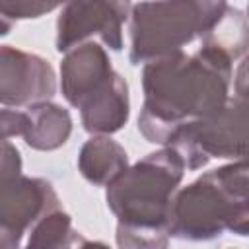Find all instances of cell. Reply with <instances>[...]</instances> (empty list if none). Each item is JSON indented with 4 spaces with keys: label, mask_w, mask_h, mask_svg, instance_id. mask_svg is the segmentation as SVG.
Listing matches in <instances>:
<instances>
[{
    "label": "cell",
    "mask_w": 249,
    "mask_h": 249,
    "mask_svg": "<svg viewBox=\"0 0 249 249\" xmlns=\"http://www.w3.org/2000/svg\"><path fill=\"white\" fill-rule=\"evenodd\" d=\"M56 93V76L49 60L39 54L0 45V103L29 107L49 101Z\"/></svg>",
    "instance_id": "52a82bcc"
},
{
    "label": "cell",
    "mask_w": 249,
    "mask_h": 249,
    "mask_svg": "<svg viewBox=\"0 0 249 249\" xmlns=\"http://www.w3.org/2000/svg\"><path fill=\"white\" fill-rule=\"evenodd\" d=\"M187 169L204 167L212 158L245 160L247 156V95L228 99L214 115L183 124L167 140Z\"/></svg>",
    "instance_id": "5b68a950"
},
{
    "label": "cell",
    "mask_w": 249,
    "mask_h": 249,
    "mask_svg": "<svg viewBox=\"0 0 249 249\" xmlns=\"http://www.w3.org/2000/svg\"><path fill=\"white\" fill-rule=\"evenodd\" d=\"M119 249H167L169 233L165 228H132L117 224Z\"/></svg>",
    "instance_id": "5bb4252c"
},
{
    "label": "cell",
    "mask_w": 249,
    "mask_h": 249,
    "mask_svg": "<svg viewBox=\"0 0 249 249\" xmlns=\"http://www.w3.org/2000/svg\"><path fill=\"white\" fill-rule=\"evenodd\" d=\"M60 8V4L54 2H23V0H0V14H4L8 19H29V18H41L53 10Z\"/></svg>",
    "instance_id": "9a60e30c"
},
{
    "label": "cell",
    "mask_w": 249,
    "mask_h": 249,
    "mask_svg": "<svg viewBox=\"0 0 249 249\" xmlns=\"http://www.w3.org/2000/svg\"><path fill=\"white\" fill-rule=\"evenodd\" d=\"M78 169L91 185L107 187L128 169V156L111 136H91L78 154Z\"/></svg>",
    "instance_id": "8fae6325"
},
{
    "label": "cell",
    "mask_w": 249,
    "mask_h": 249,
    "mask_svg": "<svg viewBox=\"0 0 249 249\" xmlns=\"http://www.w3.org/2000/svg\"><path fill=\"white\" fill-rule=\"evenodd\" d=\"M128 2H68L56 19V51L66 53L97 35L109 49H123V25L128 19Z\"/></svg>",
    "instance_id": "8992f818"
},
{
    "label": "cell",
    "mask_w": 249,
    "mask_h": 249,
    "mask_svg": "<svg viewBox=\"0 0 249 249\" xmlns=\"http://www.w3.org/2000/svg\"><path fill=\"white\" fill-rule=\"evenodd\" d=\"M54 206H60V198L47 179L19 175L0 185V226L21 237Z\"/></svg>",
    "instance_id": "9c48e42d"
},
{
    "label": "cell",
    "mask_w": 249,
    "mask_h": 249,
    "mask_svg": "<svg viewBox=\"0 0 249 249\" xmlns=\"http://www.w3.org/2000/svg\"><path fill=\"white\" fill-rule=\"evenodd\" d=\"M29 117V126L25 132V144L33 150L51 152L66 144L72 132L70 113L51 101H41L25 109Z\"/></svg>",
    "instance_id": "7c38bea8"
},
{
    "label": "cell",
    "mask_w": 249,
    "mask_h": 249,
    "mask_svg": "<svg viewBox=\"0 0 249 249\" xmlns=\"http://www.w3.org/2000/svg\"><path fill=\"white\" fill-rule=\"evenodd\" d=\"M21 175V154L19 150L8 142L0 140V185Z\"/></svg>",
    "instance_id": "2e32d148"
},
{
    "label": "cell",
    "mask_w": 249,
    "mask_h": 249,
    "mask_svg": "<svg viewBox=\"0 0 249 249\" xmlns=\"http://www.w3.org/2000/svg\"><path fill=\"white\" fill-rule=\"evenodd\" d=\"M231 76L233 56L210 41H200L191 54L177 51L146 62L138 130L148 142L165 146L177 128L210 117L228 103Z\"/></svg>",
    "instance_id": "6da1fadb"
},
{
    "label": "cell",
    "mask_w": 249,
    "mask_h": 249,
    "mask_svg": "<svg viewBox=\"0 0 249 249\" xmlns=\"http://www.w3.org/2000/svg\"><path fill=\"white\" fill-rule=\"evenodd\" d=\"M226 2L179 0L130 4V51L132 64L183 51L195 39H202L222 19Z\"/></svg>",
    "instance_id": "3957f363"
},
{
    "label": "cell",
    "mask_w": 249,
    "mask_h": 249,
    "mask_svg": "<svg viewBox=\"0 0 249 249\" xmlns=\"http://www.w3.org/2000/svg\"><path fill=\"white\" fill-rule=\"evenodd\" d=\"M130 115L128 86L117 72L111 84L80 109L82 126L93 136H109L121 130Z\"/></svg>",
    "instance_id": "30bf717a"
},
{
    "label": "cell",
    "mask_w": 249,
    "mask_h": 249,
    "mask_svg": "<svg viewBox=\"0 0 249 249\" xmlns=\"http://www.w3.org/2000/svg\"><path fill=\"white\" fill-rule=\"evenodd\" d=\"M12 27H14V21L8 19L4 14H0V37H2V35H8V33L12 31Z\"/></svg>",
    "instance_id": "ffe728a7"
},
{
    "label": "cell",
    "mask_w": 249,
    "mask_h": 249,
    "mask_svg": "<svg viewBox=\"0 0 249 249\" xmlns=\"http://www.w3.org/2000/svg\"><path fill=\"white\" fill-rule=\"evenodd\" d=\"M76 230L72 228V218L62 206L47 210L31 228L25 249H68Z\"/></svg>",
    "instance_id": "4fadbf2b"
},
{
    "label": "cell",
    "mask_w": 249,
    "mask_h": 249,
    "mask_svg": "<svg viewBox=\"0 0 249 249\" xmlns=\"http://www.w3.org/2000/svg\"><path fill=\"white\" fill-rule=\"evenodd\" d=\"M19 243H21V235L0 226V249H19Z\"/></svg>",
    "instance_id": "ac0fdd59"
},
{
    "label": "cell",
    "mask_w": 249,
    "mask_h": 249,
    "mask_svg": "<svg viewBox=\"0 0 249 249\" xmlns=\"http://www.w3.org/2000/svg\"><path fill=\"white\" fill-rule=\"evenodd\" d=\"M68 249H111V247L101 243V241H89L80 231H76V235H74V239H72Z\"/></svg>",
    "instance_id": "d6986e66"
},
{
    "label": "cell",
    "mask_w": 249,
    "mask_h": 249,
    "mask_svg": "<svg viewBox=\"0 0 249 249\" xmlns=\"http://www.w3.org/2000/svg\"><path fill=\"white\" fill-rule=\"evenodd\" d=\"M115 74L117 70H113L111 58L101 45L93 41L82 43L66 51L60 62L62 95L72 107L82 109L111 84Z\"/></svg>",
    "instance_id": "ba28073f"
},
{
    "label": "cell",
    "mask_w": 249,
    "mask_h": 249,
    "mask_svg": "<svg viewBox=\"0 0 249 249\" xmlns=\"http://www.w3.org/2000/svg\"><path fill=\"white\" fill-rule=\"evenodd\" d=\"M247 161L226 163L175 191L167 210V233L183 241H210L224 230L247 235Z\"/></svg>",
    "instance_id": "7a4b0ae2"
},
{
    "label": "cell",
    "mask_w": 249,
    "mask_h": 249,
    "mask_svg": "<svg viewBox=\"0 0 249 249\" xmlns=\"http://www.w3.org/2000/svg\"><path fill=\"white\" fill-rule=\"evenodd\" d=\"M29 126V117L25 111L18 109H0V140L12 138V136H25Z\"/></svg>",
    "instance_id": "e0dca14e"
},
{
    "label": "cell",
    "mask_w": 249,
    "mask_h": 249,
    "mask_svg": "<svg viewBox=\"0 0 249 249\" xmlns=\"http://www.w3.org/2000/svg\"><path fill=\"white\" fill-rule=\"evenodd\" d=\"M185 169L181 156L169 146L144 156L107 185L109 210L123 226L167 230L169 202Z\"/></svg>",
    "instance_id": "277c9868"
}]
</instances>
